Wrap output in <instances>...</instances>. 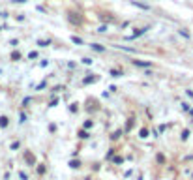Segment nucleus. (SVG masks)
<instances>
[{"mask_svg":"<svg viewBox=\"0 0 193 180\" xmlns=\"http://www.w3.org/2000/svg\"><path fill=\"white\" fill-rule=\"evenodd\" d=\"M38 174H45V165H41V167H38Z\"/></svg>","mask_w":193,"mask_h":180,"instance_id":"obj_30","label":"nucleus"},{"mask_svg":"<svg viewBox=\"0 0 193 180\" xmlns=\"http://www.w3.org/2000/svg\"><path fill=\"white\" fill-rule=\"evenodd\" d=\"M56 103H58V100H56V98H54L53 101H49V107H56Z\"/></svg>","mask_w":193,"mask_h":180,"instance_id":"obj_29","label":"nucleus"},{"mask_svg":"<svg viewBox=\"0 0 193 180\" xmlns=\"http://www.w3.org/2000/svg\"><path fill=\"white\" fill-rule=\"evenodd\" d=\"M49 43H51V42H47V39H41V42H38V45H39V47H47Z\"/></svg>","mask_w":193,"mask_h":180,"instance_id":"obj_20","label":"nucleus"},{"mask_svg":"<svg viewBox=\"0 0 193 180\" xmlns=\"http://www.w3.org/2000/svg\"><path fill=\"white\" fill-rule=\"evenodd\" d=\"M81 62H83V64H86V66H90V64H92V58H88V56H86V58H83V60H81Z\"/></svg>","mask_w":193,"mask_h":180,"instance_id":"obj_22","label":"nucleus"},{"mask_svg":"<svg viewBox=\"0 0 193 180\" xmlns=\"http://www.w3.org/2000/svg\"><path fill=\"white\" fill-rule=\"evenodd\" d=\"M69 111H71V113H77V111H79V107H77V103H71V107H69Z\"/></svg>","mask_w":193,"mask_h":180,"instance_id":"obj_23","label":"nucleus"},{"mask_svg":"<svg viewBox=\"0 0 193 180\" xmlns=\"http://www.w3.org/2000/svg\"><path fill=\"white\" fill-rule=\"evenodd\" d=\"M15 4H23V2H26V0H13Z\"/></svg>","mask_w":193,"mask_h":180,"instance_id":"obj_34","label":"nucleus"},{"mask_svg":"<svg viewBox=\"0 0 193 180\" xmlns=\"http://www.w3.org/2000/svg\"><path fill=\"white\" fill-rule=\"evenodd\" d=\"M98 32H107V24H101V27L98 28Z\"/></svg>","mask_w":193,"mask_h":180,"instance_id":"obj_28","label":"nucleus"},{"mask_svg":"<svg viewBox=\"0 0 193 180\" xmlns=\"http://www.w3.org/2000/svg\"><path fill=\"white\" fill-rule=\"evenodd\" d=\"M178 34H180V36H184V38H187V39H189V34H187V32H186L184 28H180V30H178Z\"/></svg>","mask_w":193,"mask_h":180,"instance_id":"obj_21","label":"nucleus"},{"mask_svg":"<svg viewBox=\"0 0 193 180\" xmlns=\"http://www.w3.org/2000/svg\"><path fill=\"white\" fill-rule=\"evenodd\" d=\"M133 124H135V118H133V116H131V118H128V124H126L124 131H131V128H133Z\"/></svg>","mask_w":193,"mask_h":180,"instance_id":"obj_4","label":"nucleus"},{"mask_svg":"<svg viewBox=\"0 0 193 180\" xmlns=\"http://www.w3.org/2000/svg\"><path fill=\"white\" fill-rule=\"evenodd\" d=\"M36 56H38V53H36V51H32V53L28 55V58H36Z\"/></svg>","mask_w":193,"mask_h":180,"instance_id":"obj_33","label":"nucleus"},{"mask_svg":"<svg viewBox=\"0 0 193 180\" xmlns=\"http://www.w3.org/2000/svg\"><path fill=\"white\" fill-rule=\"evenodd\" d=\"M191 178H193V174H191Z\"/></svg>","mask_w":193,"mask_h":180,"instance_id":"obj_36","label":"nucleus"},{"mask_svg":"<svg viewBox=\"0 0 193 180\" xmlns=\"http://www.w3.org/2000/svg\"><path fill=\"white\" fill-rule=\"evenodd\" d=\"M69 167H71V169H79L81 161H79V159H73V161H69Z\"/></svg>","mask_w":193,"mask_h":180,"instance_id":"obj_11","label":"nucleus"},{"mask_svg":"<svg viewBox=\"0 0 193 180\" xmlns=\"http://www.w3.org/2000/svg\"><path fill=\"white\" fill-rule=\"evenodd\" d=\"M8 124H9V118L8 116H0V128H8Z\"/></svg>","mask_w":193,"mask_h":180,"instance_id":"obj_6","label":"nucleus"},{"mask_svg":"<svg viewBox=\"0 0 193 180\" xmlns=\"http://www.w3.org/2000/svg\"><path fill=\"white\" fill-rule=\"evenodd\" d=\"M131 64L137 66V68H150V66H152V62H146V60H144V62H143V60H131Z\"/></svg>","mask_w":193,"mask_h":180,"instance_id":"obj_2","label":"nucleus"},{"mask_svg":"<svg viewBox=\"0 0 193 180\" xmlns=\"http://www.w3.org/2000/svg\"><path fill=\"white\" fill-rule=\"evenodd\" d=\"M186 96L189 98V100H193V90H189V88H187V90H186Z\"/></svg>","mask_w":193,"mask_h":180,"instance_id":"obj_27","label":"nucleus"},{"mask_svg":"<svg viewBox=\"0 0 193 180\" xmlns=\"http://www.w3.org/2000/svg\"><path fill=\"white\" fill-rule=\"evenodd\" d=\"M122 133H124V130H116V131H113L111 139H113V141H116V139H120V137H122Z\"/></svg>","mask_w":193,"mask_h":180,"instance_id":"obj_9","label":"nucleus"},{"mask_svg":"<svg viewBox=\"0 0 193 180\" xmlns=\"http://www.w3.org/2000/svg\"><path fill=\"white\" fill-rule=\"evenodd\" d=\"M49 131H51V133L56 131V124H49Z\"/></svg>","mask_w":193,"mask_h":180,"instance_id":"obj_25","label":"nucleus"},{"mask_svg":"<svg viewBox=\"0 0 193 180\" xmlns=\"http://www.w3.org/2000/svg\"><path fill=\"white\" fill-rule=\"evenodd\" d=\"M19 146H21V141H15V143H11V146H9V148H11V150H17Z\"/></svg>","mask_w":193,"mask_h":180,"instance_id":"obj_17","label":"nucleus"},{"mask_svg":"<svg viewBox=\"0 0 193 180\" xmlns=\"http://www.w3.org/2000/svg\"><path fill=\"white\" fill-rule=\"evenodd\" d=\"M191 135V131L189 130H184V131H182V141H187V137H189Z\"/></svg>","mask_w":193,"mask_h":180,"instance_id":"obj_14","label":"nucleus"},{"mask_svg":"<svg viewBox=\"0 0 193 180\" xmlns=\"http://www.w3.org/2000/svg\"><path fill=\"white\" fill-rule=\"evenodd\" d=\"M26 113H21V116H19V122H21V124H23V122H26Z\"/></svg>","mask_w":193,"mask_h":180,"instance_id":"obj_18","label":"nucleus"},{"mask_svg":"<svg viewBox=\"0 0 193 180\" xmlns=\"http://www.w3.org/2000/svg\"><path fill=\"white\" fill-rule=\"evenodd\" d=\"M182 109H184V111H189L191 105H189V103H182Z\"/></svg>","mask_w":193,"mask_h":180,"instance_id":"obj_31","label":"nucleus"},{"mask_svg":"<svg viewBox=\"0 0 193 180\" xmlns=\"http://www.w3.org/2000/svg\"><path fill=\"white\" fill-rule=\"evenodd\" d=\"M71 42H73V43H77V45H83V39L77 38V36H71Z\"/></svg>","mask_w":193,"mask_h":180,"instance_id":"obj_16","label":"nucleus"},{"mask_svg":"<svg viewBox=\"0 0 193 180\" xmlns=\"http://www.w3.org/2000/svg\"><path fill=\"white\" fill-rule=\"evenodd\" d=\"M131 4L137 8H141V9H150V6H146V4H141V2H135V0H131Z\"/></svg>","mask_w":193,"mask_h":180,"instance_id":"obj_10","label":"nucleus"},{"mask_svg":"<svg viewBox=\"0 0 193 180\" xmlns=\"http://www.w3.org/2000/svg\"><path fill=\"white\" fill-rule=\"evenodd\" d=\"M96 81H98V77L92 75V77H86V79H83V85H92V83H96Z\"/></svg>","mask_w":193,"mask_h":180,"instance_id":"obj_5","label":"nucleus"},{"mask_svg":"<svg viewBox=\"0 0 193 180\" xmlns=\"http://www.w3.org/2000/svg\"><path fill=\"white\" fill-rule=\"evenodd\" d=\"M139 137H141V139H146V137H148V130H146V128H143V130L139 131Z\"/></svg>","mask_w":193,"mask_h":180,"instance_id":"obj_12","label":"nucleus"},{"mask_svg":"<svg viewBox=\"0 0 193 180\" xmlns=\"http://www.w3.org/2000/svg\"><path fill=\"white\" fill-rule=\"evenodd\" d=\"M19 58H21V53H19V51H15V53H11V60H15V62H17Z\"/></svg>","mask_w":193,"mask_h":180,"instance_id":"obj_15","label":"nucleus"},{"mask_svg":"<svg viewBox=\"0 0 193 180\" xmlns=\"http://www.w3.org/2000/svg\"><path fill=\"white\" fill-rule=\"evenodd\" d=\"M24 158H26L28 165H36V158H34V156H32L30 152H24Z\"/></svg>","mask_w":193,"mask_h":180,"instance_id":"obj_3","label":"nucleus"},{"mask_svg":"<svg viewBox=\"0 0 193 180\" xmlns=\"http://www.w3.org/2000/svg\"><path fill=\"white\" fill-rule=\"evenodd\" d=\"M88 128H92V120H86L83 124V130H88Z\"/></svg>","mask_w":193,"mask_h":180,"instance_id":"obj_19","label":"nucleus"},{"mask_svg":"<svg viewBox=\"0 0 193 180\" xmlns=\"http://www.w3.org/2000/svg\"><path fill=\"white\" fill-rule=\"evenodd\" d=\"M90 47H92L94 51H98V53H103V51H105V47H103V45H99V43H90Z\"/></svg>","mask_w":193,"mask_h":180,"instance_id":"obj_7","label":"nucleus"},{"mask_svg":"<svg viewBox=\"0 0 193 180\" xmlns=\"http://www.w3.org/2000/svg\"><path fill=\"white\" fill-rule=\"evenodd\" d=\"M113 161H114V163H122V161H124V158H122V156H116Z\"/></svg>","mask_w":193,"mask_h":180,"instance_id":"obj_26","label":"nucleus"},{"mask_svg":"<svg viewBox=\"0 0 193 180\" xmlns=\"http://www.w3.org/2000/svg\"><path fill=\"white\" fill-rule=\"evenodd\" d=\"M19 178H21V180H28V174L21 171V173H19Z\"/></svg>","mask_w":193,"mask_h":180,"instance_id":"obj_24","label":"nucleus"},{"mask_svg":"<svg viewBox=\"0 0 193 180\" xmlns=\"http://www.w3.org/2000/svg\"><path fill=\"white\" fill-rule=\"evenodd\" d=\"M124 73H122L120 70H111V77H122Z\"/></svg>","mask_w":193,"mask_h":180,"instance_id":"obj_13","label":"nucleus"},{"mask_svg":"<svg viewBox=\"0 0 193 180\" xmlns=\"http://www.w3.org/2000/svg\"><path fill=\"white\" fill-rule=\"evenodd\" d=\"M189 115H191V116H193V109H189Z\"/></svg>","mask_w":193,"mask_h":180,"instance_id":"obj_35","label":"nucleus"},{"mask_svg":"<svg viewBox=\"0 0 193 180\" xmlns=\"http://www.w3.org/2000/svg\"><path fill=\"white\" fill-rule=\"evenodd\" d=\"M68 21L71 23V24H83V21H84V17L81 13H77V11H68Z\"/></svg>","mask_w":193,"mask_h":180,"instance_id":"obj_1","label":"nucleus"},{"mask_svg":"<svg viewBox=\"0 0 193 180\" xmlns=\"http://www.w3.org/2000/svg\"><path fill=\"white\" fill-rule=\"evenodd\" d=\"M30 101H32V98H24V100H23V105H26V103H30Z\"/></svg>","mask_w":193,"mask_h":180,"instance_id":"obj_32","label":"nucleus"},{"mask_svg":"<svg viewBox=\"0 0 193 180\" xmlns=\"http://www.w3.org/2000/svg\"><path fill=\"white\" fill-rule=\"evenodd\" d=\"M77 137L79 139H88L90 137V133L86 131V130H79V133H77Z\"/></svg>","mask_w":193,"mask_h":180,"instance_id":"obj_8","label":"nucleus"}]
</instances>
